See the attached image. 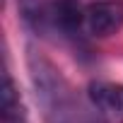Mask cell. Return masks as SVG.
<instances>
[{
    "label": "cell",
    "instance_id": "obj_1",
    "mask_svg": "<svg viewBox=\"0 0 123 123\" xmlns=\"http://www.w3.org/2000/svg\"><path fill=\"white\" fill-rule=\"evenodd\" d=\"M27 68L36 104L46 123H101L89 99H82L68 77L36 48H27Z\"/></svg>",
    "mask_w": 123,
    "mask_h": 123
},
{
    "label": "cell",
    "instance_id": "obj_3",
    "mask_svg": "<svg viewBox=\"0 0 123 123\" xmlns=\"http://www.w3.org/2000/svg\"><path fill=\"white\" fill-rule=\"evenodd\" d=\"M87 99L101 123H123V85L118 82H89Z\"/></svg>",
    "mask_w": 123,
    "mask_h": 123
},
{
    "label": "cell",
    "instance_id": "obj_6",
    "mask_svg": "<svg viewBox=\"0 0 123 123\" xmlns=\"http://www.w3.org/2000/svg\"><path fill=\"white\" fill-rule=\"evenodd\" d=\"M0 118H3V123H27L24 104H22V97H19L17 85H15V80L10 77V73H5V77H3V104H0Z\"/></svg>",
    "mask_w": 123,
    "mask_h": 123
},
{
    "label": "cell",
    "instance_id": "obj_5",
    "mask_svg": "<svg viewBox=\"0 0 123 123\" xmlns=\"http://www.w3.org/2000/svg\"><path fill=\"white\" fill-rule=\"evenodd\" d=\"M53 29L65 39H77L85 31V7L80 0H55L53 10Z\"/></svg>",
    "mask_w": 123,
    "mask_h": 123
},
{
    "label": "cell",
    "instance_id": "obj_2",
    "mask_svg": "<svg viewBox=\"0 0 123 123\" xmlns=\"http://www.w3.org/2000/svg\"><path fill=\"white\" fill-rule=\"evenodd\" d=\"M123 27V0H97L85 7V31L104 39Z\"/></svg>",
    "mask_w": 123,
    "mask_h": 123
},
{
    "label": "cell",
    "instance_id": "obj_4",
    "mask_svg": "<svg viewBox=\"0 0 123 123\" xmlns=\"http://www.w3.org/2000/svg\"><path fill=\"white\" fill-rule=\"evenodd\" d=\"M17 10L27 29L34 34L43 36L53 29V10H55V0H17Z\"/></svg>",
    "mask_w": 123,
    "mask_h": 123
}]
</instances>
